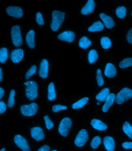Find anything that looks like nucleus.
<instances>
[{
  "instance_id": "1",
  "label": "nucleus",
  "mask_w": 132,
  "mask_h": 151,
  "mask_svg": "<svg viewBox=\"0 0 132 151\" xmlns=\"http://www.w3.org/2000/svg\"><path fill=\"white\" fill-rule=\"evenodd\" d=\"M52 21L51 28L54 31H56L65 20V13L60 11H55L53 12Z\"/></svg>"
},
{
  "instance_id": "2",
  "label": "nucleus",
  "mask_w": 132,
  "mask_h": 151,
  "mask_svg": "<svg viewBox=\"0 0 132 151\" xmlns=\"http://www.w3.org/2000/svg\"><path fill=\"white\" fill-rule=\"evenodd\" d=\"M26 95L31 101L35 99L38 96V85L34 81H28L26 82Z\"/></svg>"
},
{
  "instance_id": "3",
  "label": "nucleus",
  "mask_w": 132,
  "mask_h": 151,
  "mask_svg": "<svg viewBox=\"0 0 132 151\" xmlns=\"http://www.w3.org/2000/svg\"><path fill=\"white\" fill-rule=\"evenodd\" d=\"M132 97V90L128 88H124L116 96V102L118 104H121Z\"/></svg>"
},
{
  "instance_id": "4",
  "label": "nucleus",
  "mask_w": 132,
  "mask_h": 151,
  "mask_svg": "<svg viewBox=\"0 0 132 151\" xmlns=\"http://www.w3.org/2000/svg\"><path fill=\"white\" fill-rule=\"evenodd\" d=\"M11 37L12 41L14 46L19 47L23 44V39L21 36L20 27L18 25L14 26L12 28Z\"/></svg>"
},
{
  "instance_id": "5",
  "label": "nucleus",
  "mask_w": 132,
  "mask_h": 151,
  "mask_svg": "<svg viewBox=\"0 0 132 151\" xmlns=\"http://www.w3.org/2000/svg\"><path fill=\"white\" fill-rule=\"evenodd\" d=\"M72 126V121L70 118H65L62 120L59 126V132L61 135L66 137Z\"/></svg>"
},
{
  "instance_id": "6",
  "label": "nucleus",
  "mask_w": 132,
  "mask_h": 151,
  "mask_svg": "<svg viewBox=\"0 0 132 151\" xmlns=\"http://www.w3.org/2000/svg\"><path fill=\"white\" fill-rule=\"evenodd\" d=\"M38 110L37 104L32 103L29 104L24 105L21 107V111L23 116H32L36 114Z\"/></svg>"
},
{
  "instance_id": "7",
  "label": "nucleus",
  "mask_w": 132,
  "mask_h": 151,
  "mask_svg": "<svg viewBox=\"0 0 132 151\" xmlns=\"http://www.w3.org/2000/svg\"><path fill=\"white\" fill-rule=\"evenodd\" d=\"M88 138V134L86 130L82 129L77 135L75 143L78 147H82L85 144Z\"/></svg>"
},
{
  "instance_id": "8",
  "label": "nucleus",
  "mask_w": 132,
  "mask_h": 151,
  "mask_svg": "<svg viewBox=\"0 0 132 151\" xmlns=\"http://www.w3.org/2000/svg\"><path fill=\"white\" fill-rule=\"evenodd\" d=\"M15 143L23 151H30V148L26 140L20 135H17L14 137Z\"/></svg>"
},
{
  "instance_id": "9",
  "label": "nucleus",
  "mask_w": 132,
  "mask_h": 151,
  "mask_svg": "<svg viewBox=\"0 0 132 151\" xmlns=\"http://www.w3.org/2000/svg\"><path fill=\"white\" fill-rule=\"evenodd\" d=\"M6 12L9 15L15 18H19L23 16V11L21 7L18 6H11L7 7Z\"/></svg>"
},
{
  "instance_id": "10",
  "label": "nucleus",
  "mask_w": 132,
  "mask_h": 151,
  "mask_svg": "<svg viewBox=\"0 0 132 151\" xmlns=\"http://www.w3.org/2000/svg\"><path fill=\"white\" fill-rule=\"evenodd\" d=\"M24 52L22 49H18L13 50L11 54L10 58L14 63H18L23 59Z\"/></svg>"
},
{
  "instance_id": "11",
  "label": "nucleus",
  "mask_w": 132,
  "mask_h": 151,
  "mask_svg": "<svg viewBox=\"0 0 132 151\" xmlns=\"http://www.w3.org/2000/svg\"><path fill=\"white\" fill-rule=\"evenodd\" d=\"M31 136L32 138L37 141H41L45 137L43 130L40 127H34L32 129Z\"/></svg>"
},
{
  "instance_id": "12",
  "label": "nucleus",
  "mask_w": 132,
  "mask_h": 151,
  "mask_svg": "<svg viewBox=\"0 0 132 151\" xmlns=\"http://www.w3.org/2000/svg\"><path fill=\"white\" fill-rule=\"evenodd\" d=\"M75 37V33L70 31L63 32L58 37V38L60 40L65 41L70 43L73 41Z\"/></svg>"
},
{
  "instance_id": "13",
  "label": "nucleus",
  "mask_w": 132,
  "mask_h": 151,
  "mask_svg": "<svg viewBox=\"0 0 132 151\" xmlns=\"http://www.w3.org/2000/svg\"><path fill=\"white\" fill-rule=\"evenodd\" d=\"M48 70H49V63L46 59L42 60L41 63L39 75L40 77L43 78H46L48 76Z\"/></svg>"
},
{
  "instance_id": "14",
  "label": "nucleus",
  "mask_w": 132,
  "mask_h": 151,
  "mask_svg": "<svg viewBox=\"0 0 132 151\" xmlns=\"http://www.w3.org/2000/svg\"><path fill=\"white\" fill-rule=\"evenodd\" d=\"M103 143L106 150L108 151H114L115 148V143L112 137L109 136L106 137L103 139Z\"/></svg>"
},
{
  "instance_id": "15",
  "label": "nucleus",
  "mask_w": 132,
  "mask_h": 151,
  "mask_svg": "<svg viewBox=\"0 0 132 151\" xmlns=\"http://www.w3.org/2000/svg\"><path fill=\"white\" fill-rule=\"evenodd\" d=\"M104 73L107 77L113 78L116 75V69L113 64L111 63H108L106 65Z\"/></svg>"
},
{
  "instance_id": "16",
  "label": "nucleus",
  "mask_w": 132,
  "mask_h": 151,
  "mask_svg": "<svg viewBox=\"0 0 132 151\" xmlns=\"http://www.w3.org/2000/svg\"><path fill=\"white\" fill-rule=\"evenodd\" d=\"M100 18L103 21L105 27L108 29L113 28L114 26V22L111 17L107 15L104 13L100 14Z\"/></svg>"
},
{
  "instance_id": "17",
  "label": "nucleus",
  "mask_w": 132,
  "mask_h": 151,
  "mask_svg": "<svg viewBox=\"0 0 132 151\" xmlns=\"http://www.w3.org/2000/svg\"><path fill=\"white\" fill-rule=\"evenodd\" d=\"M95 8V2L93 0H88L85 6L81 9V13L83 15H87L92 13Z\"/></svg>"
},
{
  "instance_id": "18",
  "label": "nucleus",
  "mask_w": 132,
  "mask_h": 151,
  "mask_svg": "<svg viewBox=\"0 0 132 151\" xmlns=\"http://www.w3.org/2000/svg\"><path fill=\"white\" fill-rule=\"evenodd\" d=\"M91 124L94 128L100 131H105L108 127L105 124L103 123L100 120L97 119H92Z\"/></svg>"
},
{
  "instance_id": "19",
  "label": "nucleus",
  "mask_w": 132,
  "mask_h": 151,
  "mask_svg": "<svg viewBox=\"0 0 132 151\" xmlns=\"http://www.w3.org/2000/svg\"><path fill=\"white\" fill-rule=\"evenodd\" d=\"M116 96L114 94L111 93L109 95L102 108L103 112H106L108 111L110 108L113 105Z\"/></svg>"
},
{
  "instance_id": "20",
  "label": "nucleus",
  "mask_w": 132,
  "mask_h": 151,
  "mask_svg": "<svg viewBox=\"0 0 132 151\" xmlns=\"http://www.w3.org/2000/svg\"><path fill=\"white\" fill-rule=\"evenodd\" d=\"M34 32L33 30L29 31L26 36V41L29 48L33 49L35 47L34 41Z\"/></svg>"
},
{
  "instance_id": "21",
  "label": "nucleus",
  "mask_w": 132,
  "mask_h": 151,
  "mask_svg": "<svg viewBox=\"0 0 132 151\" xmlns=\"http://www.w3.org/2000/svg\"><path fill=\"white\" fill-rule=\"evenodd\" d=\"M109 93V89L108 88L103 89L100 93L97 95L96 99L97 101H105L110 95Z\"/></svg>"
},
{
  "instance_id": "22",
  "label": "nucleus",
  "mask_w": 132,
  "mask_h": 151,
  "mask_svg": "<svg viewBox=\"0 0 132 151\" xmlns=\"http://www.w3.org/2000/svg\"><path fill=\"white\" fill-rule=\"evenodd\" d=\"M104 29V25L102 22L98 21L95 22L90 27L88 28V31L94 32L97 31H101Z\"/></svg>"
},
{
  "instance_id": "23",
  "label": "nucleus",
  "mask_w": 132,
  "mask_h": 151,
  "mask_svg": "<svg viewBox=\"0 0 132 151\" xmlns=\"http://www.w3.org/2000/svg\"><path fill=\"white\" fill-rule=\"evenodd\" d=\"M48 99L49 101H52L56 98V95L55 93V87L54 83H51L49 84L48 87Z\"/></svg>"
},
{
  "instance_id": "24",
  "label": "nucleus",
  "mask_w": 132,
  "mask_h": 151,
  "mask_svg": "<svg viewBox=\"0 0 132 151\" xmlns=\"http://www.w3.org/2000/svg\"><path fill=\"white\" fill-rule=\"evenodd\" d=\"M92 44V42L86 37H83L79 42V46L83 49H87Z\"/></svg>"
},
{
  "instance_id": "25",
  "label": "nucleus",
  "mask_w": 132,
  "mask_h": 151,
  "mask_svg": "<svg viewBox=\"0 0 132 151\" xmlns=\"http://www.w3.org/2000/svg\"><path fill=\"white\" fill-rule=\"evenodd\" d=\"M88 100L89 99L88 97L83 98L80 100V101L72 105V108L75 109H81L86 105Z\"/></svg>"
},
{
  "instance_id": "26",
  "label": "nucleus",
  "mask_w": 132,
  "mask_h": 151,
  "mask_svg": "<svg viewBox=\"0 0 132 151\" xmlns=\"http://www.w3.org/2000/svg\"><path fill=\"white\" fill-rule=\"evenodd\" d=\"M123 130L126 134L132 139V126L128 122H126L123 126Z\"/></svg>"
},
{
  "instance_id": "27",
  "label": "nucleus",
  "mask_w": 132,
  "mask_h": 151,
  "mask_svg": "<svg viewBox=\"0 0 132 151\" xmlns=\"http://www.w3.org/2000/svg\"><path fill=\"white\" fill-rule=\"evenodd\" d=\"M88 58L90 64H93L95 62L98 58V55L96 50H92L90 51L88 54Z\"/></svg>"
},
{
  "instance_id": "28",
  "label": "nucleus",
  "mask_w": 132,
  "mask_h": 151,
  "mask_svg": "<svg viewBox=\"0 0 132 151\" xmlns=\"http://www.w3.org/2000/svg\"><path fill=\"white\" fill-rule=\"evenodd\" d=\"M119 66L121 69H124L132 66V58H128L123 59L119 63Z\"/></svg>"
},
{
  "instance_id": "29",
  "label": "nucleus",
  "mask_w": 132,
  "mask_h": 151,
  "mask_svg": "<svg viewBox=\"0 0 132 151\" xmlns=\"http://www.w3.org/2000/svg\"><path fill=\"white\" fill-rule=\"evenodd\" d=\"M101 44L102 47L105 49H109L112 45L110 39L107 37H103L101 38Z\"/></svg>"
},
{
  "instance_id": "30",
  "label": "nucleus",
  "mask_w": 132,
  "mask_h": 151,
  "mask_svg": "<svg viewBox=\"0 0 132 151\" xmlns=\"http://www.w3.org/2000/svg\"><path fill=\"white\" fill-rule=\"evenodd\" d=\"M8 58V53L6 48H3L0 49V62L1 63L5 62Z\"/></svg>"
},
{
  "instance_id": "31",
  "label": "nucleus",
  "mask_w": 132,
  "mask_h": 151,
  "mask_svg": "<svg viewBox=\"0 0 132 151\" xmlns=\"http://www.w3.org/2000/svg\"><path fill=\"white\" fill-rule=\"evenodd\" d=\"M117 17L120 18H124L126 14V9L124 6L118 7L116 11Z\"/></svg>"
},
{
  "instance_id": "32",
  "label": "nucleus",
  "mask_w": 132,
  "mask_h": 151,
  "mask_svg": "<svg viewBox=\"0 0 132 151\" xmlns=\"http://www.w3.org/2000/svg\"><path fill=\"white\" fill-rule=\"evenodd\" d=\"M101 143V138L97 136L93 139L91 143V146L93 149H96L98 148Z\"/></svg>"
},
{
  "instance_id": "33",
  "label": "nucleus",
  "mask_w": 132,
  "mask_h": 151,
  "mask_svg": "<svg viewBox=\"0 0 132 151\" xmlns=\"http://www.w3.org/2000/svg\"><path fill=\"white\" fill-rule=\"evenodd\" d=\"M15 91L14 90H12L11 91L10 96L8 102H7V106L9 108H11L13 107L14 104V96L15 95Z\"/></svg>"
},
{
  "instance_id": "34",
  "label": "nucleus",
  "mask_w": 132,
  "mask_h": 151,
  "mask_svg": "<svg viewBox=\"0 0 132 151\" xmlns=\"http://www.w3.org/2000/svg\"><path fill=\"white\" fill-rule=\"evenodd\" d=\"M97 80L98 86H102L104 84V81L102 75V72L98 69L97 71Z\"/></svg>"
},
{
  "instance_id": "35",
  "label": "nucleus",
  "mask_w": 132,
  "mask_h": 151,
  "mask_svg": "<svg viewBox=\"0 0 132 151\" xmlns=\"http://www.w3.org/2000/svg\"><path fill=\"white\" fill-rule=\"evenodd\" d=\"M37 67L35 65H33L31 68L28 70L27 72L26 75V78L27 80L29 79L30 77L35 74L36 71Z\"/></svg>"
},
{
  "instance_id": "36",
  "label": "nucleus",
  "mask_w": 132,
  "mask_h": 151,
  "mask_svg": "<svg viewBox=\"0 0 132 151\" xmlns=\"http://www.w3.org/2000/svg\"><path fill=\"white\" fill-rule=\"evenodd\" d=\"M44 119L45 120L47 128L48 129H51L54 126V124H53L52 121L50 120L49 117L47 116H45L44 117Z\"/></svg>"
},
{
  "instance_id": "37",
  "label": "nucleus",
  "mask_w": 132,
  "mask_h": 151,
  "mask_svg": "<svg viewBox=\"0 0 132 151\" xmlns=\"http://www.w3.org/2000/svg\"><path fill=\"white\" fill-rule=\"evenodd\" d=\"M67 109V107L60 105H54L53 106L52 110L54 112H58L61 110H65Z\"/></svg>"
},
{
  "instance_id": "38",
  "label": "nucleus",
  "mask_w": 132,
  "mask_h": 151,
  "mask_svg": "<svg viewBox=\"0 0 132 151\" xmlns=\"http://www.w3.org/2000/svg\"><path fill=\"white\" fill-rule=\"evenodd\" d=\"M36 21L38 24L40 25H43L44 24V19L42 17L41 13L39 12L37 14Z\"/></svg>"
},
{
  "instance_id": "39",
  "label": "nucleus",
  "mask_w": 132,
  "mask_h": 151,
  "mask_svg": "<svg viewBox=\"0 0 132 151\" xmlns=\"http://www.w3.org/2000/svg\"><path fill=\"white\" fill-rule=\"evenodd\" d=\"M6 106L3 101H0V114L4 113L6 111Z\"/></svg>"
},
{
  "instance_id": "40",
  "label": "nucleus",
  "mask_w": 132,
  "mask_h": 151,
  "mask_svg": "<svg viewBox=\"0 0 132 151\" xmlns=\"http://www.w3.org/2000/svg\"><path fill=\"white\" fill-rule=\"evenodd\" d=\"M123 147L126 149H132V142H126L123 143Z\"/></svg>"
},
{
  "instance_id": "41",
  "label": "nucleus",
  "mask_w": 132,
  "mask_h": 151,
  "mask_svg": "<svg viewBox=\"0 0 132 151\" xmlns=\"http://www.w3.org/2000/svg\"><path fill=\"white\" fill-rule=\"evenodd\" d=\"M127 40L129 43L132 45V28L127 33Z\"/></svg>"
},
{
  "instance_id": "42",
  "label": "nucleus",
  "mask_w": 132,
  "mask_h": 151,
  "mask_svg": "<svg viewBox=\"0 0 132 151\" xmlns=\"http://www.w3.org/2000/svg\"><path fill=\"white\" fill-rule=\"evenodd\" d=\"M50 147L46 145H45L40 148L38 151H50Z\"/></svg>"
},
{
  "instance_id": "43",
  "label": "nucleus",
  "mask_w": 132,
  "mask_h": 151,
  "mask_svg": "<svg viewBox=\"0 0 132 151\" xmlns=\"http://www.w3.org/2000/svg\"><path fill=\"white\" fill-rule=\"evenodd\" d=\"M4 91L2 88H0V99L2 98L4 95Z\"/></svg>"
},
{
  "instance_id": "44",
  "label": "nucleus",
  "mask_w": 132,
  "mask_h": 151,
  "mask_svg": "<svg viewBox=\"0 0 132 151\" xmlns=\"http://www.w3.org/2000/svg\"><path fill=\"white\" fill-rule=\"evenodd\" d=\"M2 80V69L1 68H0V81H1Z\"/></svg>"
},
{
  "instance_id": "45",
  "label": "nucleus",
  "mask_w": 132,
  "mask_h": 151,
  "mask_svg": "<svg viewBox=\"0 0 132 151\" xmlns=\"http://www.w3.org/2000/svg\"><path fill=\"white\" fill-rule=\"evenodd\" d=\"M6 149H5V148H2V150H1V151H5Z\"/></svg>"
},
{
  "instance_id": "46",
  "label": "nucleus",
  "mask_w": 132,
  "mask_h": 151,
  "mask_svg": "<svg viewBox=\"0 0 132 151\" xmlns=\"http://www.w3.org/2000/svg\"><path fill=\"white\" fill-rule=\"evenodd\" d=\"M100 102H98L97 103V104L98 105H100Z\"/></svg>"
},
{
  "instance_id": "47",
  "label": "nucleus",
  "mask_w": 132,
  "mask_h": 151,
  "mask_svg": "<svg viewBox=\"0 0 132 151\" xmlns=\"http://www.w3.org/2000/svg\"><path fill=\"white\" fill-rule=\"evenodd\" d=\"M57 151V150H53V151Z\"/></svg>"
},
{
  "instance_id": "48",
  "label": "nucleus",
  "mask_w": 132,
  "mask_h": 151,
  "mask_svg": "<svg viewBox=\"0 0 132 151\" xmlns=\"http://www.w3.org/2000/svg\"></svg>"
}]
</instances>
